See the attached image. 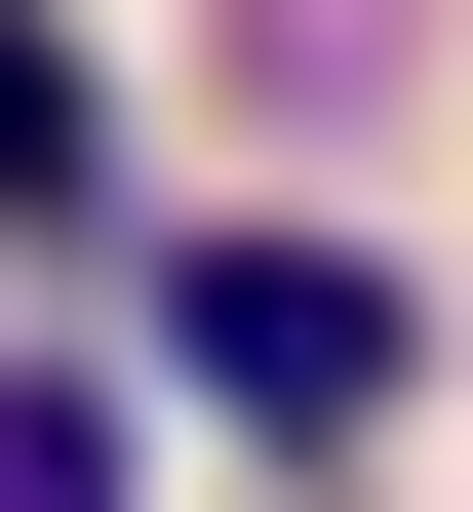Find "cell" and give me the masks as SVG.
<instances>
[{
	"instance_id": "obj_1",
	"label": "cell",
	"mask_w": 473,
	"mask_h": 512,
	"mask_svg": "<svg viewBox=\"0 0 473 512\" xmlns=\"http://www.w3.org/2000/svg\"><path fill=\"white\" fill-rule=\"evenodd\" d=\"M158 355H198L237 434H395V276H355V237H198V276H158Z\"/></svg>"
},
{
	"instance_id": "obj_2",
	"label": "cell",
	"mask_w": 473,
	"mask_h": 512,
	"mask_svg": "<svg viewBox=\"0 0 473 512\" xmlns=\"http://www.w3.org/2000/svg\"><path fill=\"white\" fill-rule=\"evenodd\" d=\"M40 197H79V40L0 0V237H40Z\"/></svg>"
},
{
	"instance_id": "obj_3",
	"label": "cell",
	"mask_w": 473,
	"mask_h": 512,
	"mask_svg": "<svg viewBox=\"0 0 473 512\" xmlns=\"http://www.w3.org/2000/svg\"><path fill=\"white\" fill-rule=\"evenodd\" d=\"M0 512H119V434H79V394H0Z\"/></svg>"
}]
</instances>
